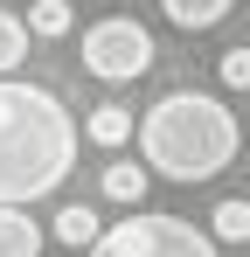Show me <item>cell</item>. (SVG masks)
I'll return each instance as SVG.
<instances>
[{
    "mask_svg": "<svg viewBox=\"0 0 250 257\" xmlns=\"http://www.w3.org/2000/svg\"><path fill=\"white\" fill-rule=\"evenodd\" d=\"M77 146L83 132L56 90L0 77V209H28L56 195L77 167Z\"/></svg>",
    "mask_w": 250,
    "mask_h": 257,
    "instance_id": "cell-1",
    "label": "cell"
},
{
    "mask_svg": "<svg viewBox=\"0 0 250 257\" xmlns=\"http://www.w3.org/2000/svg\"><path fill=\"white\" fill-rule=\"evenodd\" d=\"M139 160L146 174H160V181H215V174L229 167L236 153H243V125H236V111L215 97V90H167L160 104L139 118Z\"/></svg>",
    "mask_w": 250,
    "mask_h": 257,
    "instance_id": "cell-2",
    "label": "cell"
},
{
    "mask_svg": "<svg viewBox=\"0 0 250 257\" xmlns=\"http://www.w3.org/2000/svg\"><path fill=\"white\" fill-rule=\"evenodd\" d=\"M90 257H215V236L195 229L188 215H160V209H132L125 222H111Z\"/></svg>",
    "mask_w": 250,
    "mask_h": 257,
    "instance_id": "cell-3",
    "label": "cell"
},
{
    "mask_svg": "<svg viewBox=\"0 0 250 257\" xmlns=\"http://www.w3.org/2000/svg\"><path fill=\"white\" fill-rule=\"evenodd\" d=\"M83 70L97 77V84H139L146 70H153V35L139 28V21H97V28H83Z\"/></svg>",
    "mask_w": 250,
    "mask_h": 257,
    "instance_id": "cell-4",
    "label": "cell"
},
{
    "mask_svg": "<svg viewBox=\"0 0 250 257\" xmlns=\"http://www.w3.org/2000/svg\"><path fill=\"white\" fill-rule=\"evenodd\" d=\"M49 229H42L28 209H0V257H42Z\"/></svg>",
    "mask_w": 250,
    "mask_h": 257,
    "instance_id": "cell-5",
    "label": "cell"
},
{
    "mask_svg": "<svg viewBox=\"0 0 250 257\" xmlns=\"http://www.w3.org/2000/svg\"><path fill=\"white\" fill-rule=\"evenodd\" d=\"M56 243H70V250H90L97 236H104V222L83 209V202H70V209H56V229H49Z\"/></svg>",
    "mask_w": 250,
    "mask_h": 257,
    "instance_id": "cell-6",
    "label": "cell"
},
{
    "mask_svg": "<svg viewBox=\"0 0 250 257\" xmlns=\"http://www.w3.org/2000/svg\"><path fill=\"white\" fill-rule=\"evenodd\" d=\"M132 132H139V118H132L125 104H97L90 125H83V139H90V146H125Z\"/></svg>",
    "mask_w": 250,
    "mask_h": 257,
    "instance_id": "cell-7",
    "label": "cell"
},
{
    "mask_svg": "<svg viewBox=\"0 0 250 257\" xmlns=\"http://www.w3.org/2000/svg\"><path fill=\"white\" fill-rule=\"evenodd\" d=\"M160 7H167V21H174V28L202 35V28H215V21H222L236 0H160Z\"/></svg>",
    "mask_w": 250,
    "mask_h": 257,
    "instance_id": "cell-8",
    "label": "cell"
},
{
    "mask_svg": "<svg viewBox=\"0 0 250 257\" xmlns=\"http://www.w3.org/2000/svg\"><path fill=\"white\" fill-rule=\"evenodd\" d=\"M146 181H153V174H146V160H111V167H104V195H111V202H125V209H139Z\"/></svg>",
    "mask_w": 250,
    "mask_h": 257,
    "instance_id": "cell-9",
    "label": "cell"
},
{
    "mask_svg": "<svg viewBox=\"0 0 250 257\" xmlns=\"http://www.w3.org/2000/svg\"><path fill=\"white\" fill-rule=\"evenodd\" d=\"M28 35H42V42H63L70 35V0H28Z\"/></svg>",
    "mask_w": 250,
    "mask_h": 257,
    "instance_id": "cell-10",
    "label": "cell"
},
{
    "mask_svg": "<svg viewBox=\"0 0 250 257\" xmlns=\"http://www.w3.org/2000/svg\"><path fill=\"white\" fill-rule=\"evenodd\" d=\"M208 236L215 243H250V202H215V215H208Z\"/></svg>",
    "mask_w": 250,
    "mask_h": 257,
    "instance_id": "cell-11",
    "label": "cell"
},
{
    "mask_svg": "<svg viewBox=\"0 0 250 257\" xmlns=\"http://www.w3.org/2000/svg\"><path fill=\"white\" fill-rule=\"evenodd\" d=\"M21 56H28V21L0 7V77H7V70H14Z\"/></svg>",
    "mask_w": 250,
    "mask_h": 257,
    "instance_id": "cell-12",
    "label": "cell"
},
{
    "mask_svg": "<svg viewBox=\"0 0 250 257\" xmlns=\"http://www.w3.org/2000/svg\"><path fill=\"white\" fill-rule=\"evenodd\" d=\"M215 77H222V90H250V42H236L222 63H215Z\"/></svg>",
    "mask_w": 250,
    "mask_h": 257,
    "instance_id": "cell-13",
    "label": "cell"
}]
</instances>
